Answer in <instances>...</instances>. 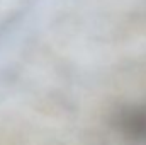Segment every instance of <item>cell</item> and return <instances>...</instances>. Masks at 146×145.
<instances>
[{
    "label": "cell",
    "mask_w": 146,
    "mask_h": 145,
    "mask_svg": "<svg viewBox=\"0 0 146 145\" xmlns=\"http://www.w3.org/2000/svg\"><path fill=\"white\" fill-rule=\"evenodd\" d=\"M109 126L126 145H146V101H127L110 113Z\"/></svg>",
    "instance_id": "obj_1"
}]
</instances>
